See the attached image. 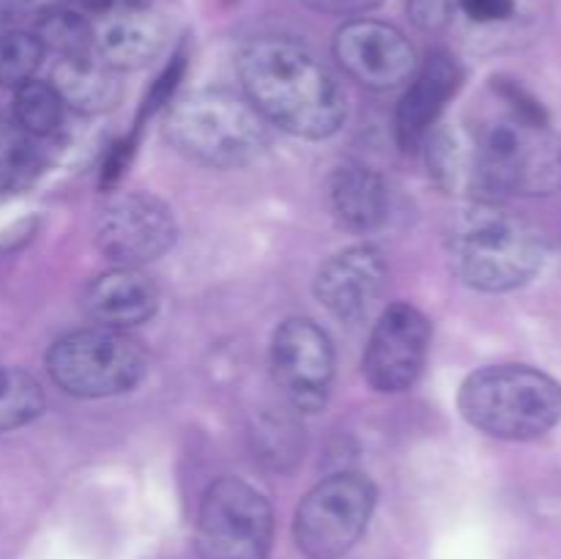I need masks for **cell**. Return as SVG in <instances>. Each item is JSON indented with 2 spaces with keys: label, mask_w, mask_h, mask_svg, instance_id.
I'll use <instances>...</instances> for the list:
<instances>
[{
  "label": "cell",
  "mask_w": 561,
  "mask_h": 559,
  "mask_svg": "<svg viewBox=\"0 0 561 559\" xmlns=\"http://www.w3.org/2000/svg\"><path fill=\"white\" fill-rule=\"evenodd\" d=\"M244 96L266 124L307 140L334 135L345 118V93L318 55L290 38H252L239 55Z\"/></svg>",
  "instance_id": "1"
},
{
  "label": "cell",
  "mask_w": 561,
  "mask_h": 559,
  "mask_svg": "<svg viewBox=\"0 0 561 559\" xmlns=\"http://www.w3.org/2000/svg\"><path fill=\"white\" fill-rule=\"evenodd\" d=\"M499 107L466 129L458 126V192L491 201L496 195H548L559 190L561 137L504 102Z\"/></svg>",
  "instance_id": "2"
},
{
  "label": "cell",
  "mask_w": 561,
  "mask_h": 559,
  "mask_svg": "<svg viewBox=\"0 0 561 559\" xmlns=\"http://www.w3.org/2000/svg\"><path fill=\"white\" fill-rule=\"evenodd\" d=\"M449 261L466 285L488 294L531 283L546 263V239L520 214L493 201L460 208L449 228Z\"/></svg>",
  "instance_id": "3"
},
{
  "label": "cell",
  "mask_w": 561,
  "mask_h": 559,
  "mask_svg": "<svg viewBox=\"0 0 561 559\" xmlns=\"http://www.w3.org/2000/svg\"><path fill=\"white\" fill-rule=\"evenodd\" d=\"M458 406L477 431L526 442L559 425L561 384L529 365H491L466 378Z\"/></svg>",
  "instance_id": "4"
},
{
  "label": "cell",
  "mask_w": 561,
  "mask_h": 559,
  "mask_svg": "<svg viewBox=\"0 0 561 559\" xmlns=\"http://www.w3.org/2000/svg\"><path fill=\"white\" fill-rule=\"evenodd\" d=\"M181 157L206 168H244L268 146L263 115L230 91H197L175 102L164 126Z\"/></svg>",
  "instance_id": "5"
},
{
  "label": "cell",
  "mask_w": 561,
  "mask_h": 559,
  "mask_svg": "<svg viewBox=\"0 0 561 559\" xmlns=\"http://www.w3.org/2000/svg\"><path fill=\"white\" fill-rule=\"evenodd\" d=\"M47 370L66 395L110 398L142 381L148 354L129 332L107 327L77 329L49 345Z\"/></svg>",
  "instance_id": "6"
},
{
  "label": "cell",
  "mask_w": 561,
  "mask_h": 559,
  "mask_svg": "<svg viewBox=\"0 0 561 559\" xmlns=\"http://www.w3.org/2000/svg\"><path fill=\"white\" fill-rule=\"evenodd\" d=\"M376 507L370 477L340 471L318 482L299 502L294 537L307 559H340L359 543Z\"/></svg>",
  "instance_id": "7"
},
{
  "label": "cell",
  "mask_w": 561,
  "mask_h": 559,
  "mask_svg": "<svg viewBox=\"0 0 561 559\" xmlns=\"http://www.w3.org/2000/svg\"><path fill=\"white\" fill-rule=\"evenodd\" d=\"M272 529V507L250 482L222 477L203 493L195 532L203 559H266Z\"/></svg>",
  "instance_id": "8"
},
{
  "label": "cell",
  "mask_w": 561,
  "mask_h": 559,
  "mask_svg": "<svg viewBox=\"0 0 561 559\" xmlns=\"http://www.w3.org/2000/svg\"><path fill=\"white\" fill-rule=\"evenodd\" d=\"M272 373L294 409L316 414L327 406L334 381L329 334L310 318H288L272 340Z\"/></svg>",
  "instance_id": "9"
},
{
  "label": "cell",
  "mask_w": 561,
  "mask_h": 559,
  "mask_svg": "<svg viewBox=\"0 0 561 559\" xmlns=\"http://www.w3.org/2000/svg\"><path fill=\"white\" fill-rule=\"evenodd\" d=\"M96 247L118 266L157 261L175 244V217L159 197L146 192L113 197L96 217Z\"/></svg>",
  "instance_id": "10"
},
{
  "label": "cell",
  "mask_w": 561,
  "mask_h": 559,
  "mask_svg": "<svg viewBox=\"0 0 561 559\" xmlns=\"http://www.w3.org/2000/svg\"><path fill=\"white\" fill-rule=\"evenodd\" d=\"M431 351V323L416 307L398 301L378 316L365 351V378L378 392H405L422 376Z\"/></svg>",
  "instance_id": "11"
},
{
  "label": "cell",
  "mask_w": 561,
  "mask_h": 559,
  "mask_svg": "<svg viewBox=\"0 0 561 559\" xmlns=\"http://www.w3.org/2000/svg\"><path fill=\"white\" fill-rule=\"evenodd\" d=\"M334 58L345 75L373 91H389L411 80L416 55L394 25L378 20H351L334 36Z\"/></svg>",
  "instance_id": "12"
},
{
  "label": "cell",
  "mask_w": 561,
  "mask_h": 559,
  "mask_svg": "<svg viewBox=\"0 0 561 559\" xmlns=\"http://www.w3.org/2000/svg\"><path fill=\"white\" fill-rule=\"evenodd\" d=\"M387 288V261L370 244L337 252L316 277V296L343 323H365Z\"/></svg>",
  "instance_id": "13"
},
{
  "label": "cell",
  "mask_w": 561,
  "mask_h": 559,
  "mask_svg": "<svg viewBox=\"0 0 561 559\" xmlns=\"http://www.w3.org/2000/svg\"><path fill=\"white\" fill-rule=\"evenodd\" d=\"M460 82H463V69L447 53L431 55L422 69L411 75L409 88L394 110V137L403 151H414L422 140H427V135H433L438 115L458 93Z\"/></svg>",
  "instance_id": "14"
},
{
  "label": "cell",
  "mask_w": 561,
  "mask_h": 559,
  "mask_svg": "<svg viewBox=\"0 0 561 559\" xmlns=\"http://www.w3.org/2000/svg\"><path fill=\"white\" fill-rule=\"evenodd\" d=\"M82 307L96 327L126 332L151 321L159 307V290L137 266H115L88 285Z\"/></svg>",
  "instance_id": "15"
},
{
  "label": "cell",
  "mask_w": 561,
  "mask_h": 559,
  "mask_svg": "<svg viewBox=\"0 0 561 559\" xmlns=\"http://www.w3.org/2000/svg\"><path fill=\"white\" fill-rule=\"evenodd\" d=\"M164 42L168 25L151 5L102 16L93 27V55L113 71L140 69L162 53Z\"/></svg>",
  "instance_id": "16"
},
{
  "label": "cell",
  "mask_w": 561,
  "mask_h": 559,
  "mask_svg": "<svg viewBox=\"0 0 561 559\" xmlns=\"http://www.w3.org/2000/svg\"><path fill=\"white\" fill-rule=\"evenodd\" d=\"M329 201L340 223L356 233H373L389 217V190L367 164L345 162L329 175Z\"/></svg>",
  "instance_id": "17"
},
{
  "label": "cell",
  "mask_w": 561,
  "mask_h": 559,
  "mask_svg": "<svg viewBox=\"0 0 561 559\" xmlns=\"http://www.w3.org/2000/svg\"><path fill=\"white\" fill-rule=\"evenodd\" d=\"M49 82L60 93L66 107H75L80 113H102V110L115 107L121 99L118 77L93 53L80 55V58H60Z\"/></svg>",
  "instance_id": "18"
},
{
  "label": "cell",
  "mask_w": 561,
  "mask_h": 559,
  "mask_svg": "<svg viewBox=\"0 0 561 559\" xmlns=\"http://www.w3.org/2000/svg\"><path fill=\"white\" fill-rule=\"evenodd\" d=\"M42 168L36 137L27 135L11 113H0V192L25 190Z\"/></svg>",
  "instance_id": "19"
},
{
  "label": "cell",
  "mask_w": 561,
  "mask_h": 559,
  "mask_svg": "<svg viewBox=\"0 0 561 559\" xmlns=\"http://www.w3.org/2000/svg\"><path fill=\"white\" fill-rule=\"evenodd\" d=\"M64 110L66 104L60 99V93L53 88V82H42L33 77L25 85L14 88V107H11V115L36 140L58 132L60 121H64Z\"/></svg>",
  "instance_id": "20"
},
{
  "label": "cell",
  "mask_w": 561,
  "mask_h": 559,
  "mask_svg": "<svg viewBox=\"0 0 561 559\" xmlns=\"http://www.w3.org/2000/svg\"><path fill=\"white\" fill-rule=\"evenodd\" d=\"M42 42L44 53H55L58 58H80V55L93 53V25L66 5H55L47 14L36 20L33 31Z\"/></svg>",
  "instance_id": "21"
},
{
  "label": "cell",
  "mask_w": 561,
  "mask_h": 559,
  "mask_svg": "<svg viewBox=\"0 0 561 559\" xmlns=\"http://www.w3.org/2000/svg\"><path fill=\"white\" fill-rule=\"evenodd\" d=\"M42 411V384L22 367L0 365V433L31 425Z\"/></svg>",
  "instance_id": "22"
},
{
  "label": "cell",
  "mask_w": 561,
  "mask_h": 559,
  "mask_svg": "<svg viewBox=\"0 0 561 559\" xmlns=\"http://www.w3.org/2000/svg\"><path fill=\"white\" fill-rule=\"evenodd\" d=\"M44 47L33 31L9 27L0 33V85L20 88L33 80L42 66Z\"/></svg>",
  "instance_id": "23"
},
{
  "label": "cell",
  "mask_w": 561,
  "mask_h": 559,
  "mask_svg": "<svg viewBox=\"0 0 561 559\" xmlns=\"http://www.w3.org/2000/svg\"><path fill=\"white\" fill-rule=\"evenodd\" d=\"M184 69H186V53H184V49H179V53H175L173 58H170V64L162 69V75H159L157 80H153V85H151V91H148L146 104H142L140 115L157 113V110L162 107V104L170 102L173 91H175V88H179L181 77H184Z\"/></svg>",
  "instance_id": "24"
},
{
  "label": "cell",
  "mask_w": 561,
  "mask_h": 559,
  "mask_svg": "<svg viewBox=\"0 0 561 559\" xmlns=\"http://www.w3.org/2000/svg\"><path fill=\"white\" fill-rule=\"evenodd\" d=\"M460 0H409V16L422 31H442L458 11Z\"/></svg>",
  "instance_id": "25"
},
{
  "label": "cell",
  "mask_w": 561,
  "mask_h": 559,
  "mask_svg": "<svg viewBox=\"0 0 561 559\" xmlns=\"http://www.w3.org/2000/svg\"><path fill=\"white\" fill-rule=\"evenodd\" d=\"M458 9L474 22H502L515 11V0H460Z\"/></svg>",
  "instance_id": "26"
},
{
  "label": "cell",
  "mask_w": 561,
  "mask_h": 559,
  "mask_svg": "<svg viewBox=\"0 0 561 559\" xmlns=\"http://www.w3.org/2000/svg\"><path fill=\"white\" fill-rule=\"evenodd\" d=\"M55 5H64V0H0V25L25 20V16H42Z\"/></svg>",
  "instance_id": "27"
},
{
  "label": "cell",
  "mask_w": 561,
  "mask_h": 559,
  "mask_svg": "<svg viewBox=\"0 0 561 559\" xmlns=\"http://www.w3.org/2000/svg\"><path fill=\"white\" fill-rule=\"evenodd\" d=\"M307 9L318 11V14H337V16H356L367 14V11L378 9L383 0H301Z\"/></svg>",
  "instance_id": "28"
},
{
  "label": "cell",
  "mask_w": 561,
  "mask_h": 559,
  "mask_svg": "<svg viewBox=\"0 0 561 559\" xmlns=\"http://www.w3.org/2000/svg\"><path fill=\"white\" fill-rule=\"evenodd\" d=\"M131 151H135V137H124V140L115 142L113 151L107 153V159H104L102 164V184L110 186L121 179V173H124L126 164H129Z\"/></svg>",
  "instance_id": "29"
},
{
  "label": "cell",
  "mask_w": 561,
  "mask_h": 559,
  "mask_svg": "<svg viewBox=\"0 0 561 559\" xmlns=\"http://www.w3.org/2000/svg\"><path fill=\"white\" fill-rule=\"evenodd\" d=\"M151 0H80L82 11L96 16H110L118 14V11H135V9H148Z\"/></svg>",
  "instance_id": "30"
}]
</instances>
